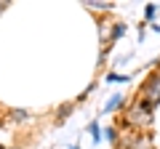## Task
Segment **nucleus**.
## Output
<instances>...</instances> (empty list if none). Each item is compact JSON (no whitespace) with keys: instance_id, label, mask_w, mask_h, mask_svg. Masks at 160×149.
<instances>
[{"instance_id":"f257e3e1","label":"nucleus","mask_w":160,"mask_h":149,"mask_svg":"<svg viewBox=\"0 0 160 149\" xmlns=\"http://www.w3.org/2000/svg\"><path fill=\"white\" fill-rule=\"evenodd\" d=\"M152 109H155V107L147 101V99L139 96V99H136V104L128 109V115H126V125L136 128V131H144V128H149V125H152Z\"/></svg>"},{"instance_id":"f03ea898","label":"nucleus","mask_w":160,"mask_h":149,"mask_svg":"<svg viewBox=\"0 0 160 149\" xmlns=\"http://www.w3.org/2000/svg\"><path fill=\"white\" fill-rule=\"evenodd\" d=\"M142 99H147L152 107L160 104V72H152L147 77V83L142 85Z\"/></svg>"},{"instance_id":"7ed1b4c3","label":"nucleus","mask_w":160,"mask_h":149,"mask_svg":"<svg viewBox=\"0 0 160 149\" xmlns=\"http://www.w3.org/2000/svg\"><path fill=\"white\" fill-rule=\"evenodd\" d=\"M120 147L123 149H152V141H149V136H144V133H131Z\"/></svg>"},{"instance_id":"20e7f679","label":"nucleus","mask_w":160,"mask_h":149,"mask_svg":"<svg viewBox=\"0 0 160 149\" xmlns=\"http://www.w3.org/2000/svg\"><path fill=\"white\" fill-rule=\"evenodd\" d=\"M123 101H126V99H123V93H112V96L107 99V101H104V115H107V112H118V107H123Z\"/></svg>"},{"instance_id":"39448f33","label":"nucleus","mask_w":160,"mask_h":149,"mask_svg":"<svg viewBox=\"0 0 160 149\" xmlns=\"http://www.w3.org/2000/svg\"><path fill=\"white\" fill-rule=\"evenodd\" d=\"M88 136L93 138V144H102V138H104V128L99 125V120H91V123H88Z\"/></svg>"},{"instance_id":"423d86ee","label":"nucleus","mask_w":160,"mask_h":149,"mask_svg":"<svg viewBox=\"0 0 160 149\" xmlns=\"http://www.w3.org/2000/svg\"><path fill=\"white\" fill-rule=\"evenodd\" d=\"M126 29H128V24H123V22H118V24H112V29H109V43H118L123 35H126Z\"/></svg>"},{"instance_id":"0eeeda50","label":"nucleus","mask_w":160,"mask_h":149,"mask_svg":"<svg viewBox=\"0 0 160 149\" xmlns=\"http://www.w3.org/2000/svg\"><path fill=\"white\" fill-rule=\"evenodd\" d=\"M86 6L91 8V11H112V6H109V3H102V0H88Z\"/></svg>"},{"instance_id":"6e6552de","label":"nucleus","mask_w":160,"mask_h":149,"mask_svg":"<svg viewBox=\"0 0 160 149\" xmlns=\"http://www.w3.org/2000/svg\"><path fill=\"white\" fill-rule=\"evenodd\" d=\"M107 83H131L128 74H118V72H107Z\"/></svg>"},{"instance_id":"1a4fd4ad","label":"nucleus","mask_w":160,"mask_h":149,"mask_svg":"<svg viewBox=\"0 0 160 149\" xmlns=\"http://www.w3.org/2000/svg\"><path fill=\"white\" fill-rule=\"evenodd\" d=\"M11 120L24 123V120H29V112H27V109H11Z\"/></svg>"},{"instance_id":"9d476101","label":"nucleus","mask_w":160,"mask_h":149,"mask_svg":"<svg viewBox=\"0 0 160 149\" xmlns=\"http://www.w3.org/2000/svg\"><path fill=\"white\" fill-rule=\"evenodd\" d=\"M69 115H72V104H64V107H59V112H56V120L62 123V120H67Z\"/></svg>"},{"instance_id":"9b49d317","label":"nucleus","mask_w":160,"mask_h":149,"mask_svg":"<svg viewBox=\"0 0 160 149\" xmlns=\"http://www.w3.org/2000/svg\"><path fill=\"white\" fill-rule=\"evenodd\" d=\"M104 138L109 144H118V128H104Z\"/></svg>"},{"instance_id":"f8f14e48","label":"nucleus","mask_w":160,"mask_h":149,"mask_svg":"<svg viewBox=\"0 0 160 149\" xmlns=\"http://www.w3.org/2000/svg\"><path fill=\"white\" fill-rule=\"evenodd\" d=\"M155 16H158V6H152V3H149V6L144 8V19H147V22H152Z\"/></svg>"},{"instance_id":"ddd939ff","label":"nucleus","mask_w":160,"mask_h":149,"mask_svg":"<svg viewBox=\"0 0 160 149\" xmlns=\"http://www.w3.org/2000/svg\"><path fill=\"white\" fill-rule=\"evenodd\" d=\"M6 8H8V3H3V0H0V13L6 11Z\"/></svg>"},{"instance_id":"4468645a","label":"nucleus","mask_w":160,"mask_h":149,"mask_svg":"<svg viewBox=\"0 0 160 149\" xmlns=\"http://www.w3.org/2000/svg\"><path fill=\"white\" fill-rule=\"evenodd\" d=\"M69 149H80V147H78V144H72V147H69Z\"/></svg>"}]
</instances>
